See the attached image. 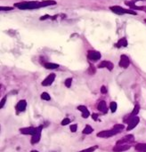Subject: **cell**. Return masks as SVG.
<instances>
[{
	"instance_id": "cell-1",
	"label": "cell",
	"mask_w": 146,
	"mask_h": 152,
	"mask_svg": "<svg viewBox=\"0 0 146 152\" xmlns=\"http://www.w3.org/2000/svg\"><path fill=\"white\" fill-rule=\"evenodd\" d=\"M56 2L54 0H44L41 2L38 1H31V2H21L15 4V7L21 9V10H33V9H38L42 7H46L49 6L55 5Z\"/></svg>"
},
{
	"instance_id": "cell-2",
	"label": "cell",
	"mask_w": 146,
	"mask_h": 152,
	"mask_svg": "<svg viewBox=\"0 0 146 152\" xmlns=\"http://www.w3.org/2000/svg\"><path fill=\"white\" fill-rule=\"evenodd\" d=\"M110 11H112L114 14H118V15H122V14H132V15H136V12H134V10L131 9H125L119 6H113L110 7Z\"/></svg>"
},
{
	"instance_id": "cell-18",
	"label": "cell",
	"mask_w": 146,
	"mask_h": 152,
	"mask_svg": "<svg viewBox=\"0 0 146 152\" xmlns=\"http://www.w3.org/2000/svg\"><path fill=\"white\" fill-rule=\"evenodd\" d=\"M44 66L47 69H55L59 68V65L58 64H56V63H51V62H46V63H44Z\"/></svg>"
},
{
	"instance_id": "cell-16",
	"label": "cell",
	"mask_w": 146,
	"mask_h": 152,
	"mask_svg": "<svg viewBox=\"0 0 146 152\" xmlns=\"http://www.w3.org/2000/svg\"><path fill=\"white\" fill-rule=\"evenodd\" d=\"M97 109H99V111H101L102 113H107L108 109H107V105H106V102L104 101H102L99 102L98 106H97Z\"/></svg>"
},
{
	"instance_id": "cell-22",
	"label": "cell",
	"mask_w": 146,
	"mask_h": 152,
	"mask_svg": "<svg viewBox=\"0 0 146 152\" xmlns=\"http://www.w3.org/2000/svg\"><path fill=\"white\" fill-rule=\"evenodd\" d=\"M98 148V146H93V147H90L88 148H86V149H83L81 151H78V152H94L95 149Z\"/></svg>"
},
{
	"instance_id": "cell-26",
	"label": "cell",
	"mask_w": 146,
	"mask_h": 152,
	"mask_svg": "<svg viewBox=\"0 0 146 152\" xmlns=\"http://www.w3.org/2000/svg\"><path fill=\"white\" fill-rule=\"evenodd\" d=\"M70 118H64L62 121V125H67L68 124H70Z\"/></svg>"
},
{
	"instance_id": "cell-21",
	"label": "cell",
	"mask_w": 146,
	"mask_h": 152,
	"mask_svg": "<svg viewBox=\"0 0 146 152\" xmlns=\"http://www.w3.org/2000/svg\"><path fill=\"white\" fill-rule=\"evenodd\" d=\"M117 103L115 102V101H111L110 103V111L112 112V113H114L116 110H117Z\"/></svg>"
},
{
	"instance_id": "cell-31",
	"label": "cell",
	"mask_w": 146,
	"mask_h": 152,
	"mask_svg": "<svg viewBox=\"0 0 146 152\" xmlns=\"http://www.w3.org/2000/svg\"><path fill=\"white\" fill-rule=\"evenodd\" d=\"M101 92H102V93H107V88H106L105 86H102Z\"/></svg>"
},
{
	"instance_id": "cell-3",
	"label": "cell",
	"mask_w": 146,
	"mask_h": 152,
	"mask_svg": "<svg viewBox=\"0 0 146 152\" xmlns=\"http://www.w3.org/2000/svg\"><path fill=\"white\" fill-rule=\"evenodd\" d=\"M129 117H130V119H129V121L127 122L128 126L126 127V131H130V130H132L133 128H134V127L138 124V123H139V121H140V118H139V117H137V116H130Z\"/></svg>"
},
{
	"instance_id": "cell-29",
	"label": "cell",
	"mask_w": 146,
	"mask_h": 152,
	"mask_svg": "<svg viewBox=\"0 0 146 152\" xmlns=\"http://www.w3.org/2000/svg\"><path fill=\"white\" fill-rule=\"evenodd\" d=\"M77 129H78V125L77 124H71L70 125V131L72 132H77Z\"/></svg>"
},
{
	"instance_id": "cell-19",
	"label": "cell",
	"mask_w": 146,
	"mask_h": 152,
	"mask_svg": "<svg viewBox=\"0 0 146 152\" xmlns=\"http://www.w3.org/2000/svg\"><path fill=\"white\" fill-rule=\"evenodd\" d=\"M93 131H94V129H93L90 125H86V126L84 128V130H83V133H84V134H90V133L93 132Z\"/></svg>"
},
{
	"instance_id": "cell-14",
	"label": "cell",
	"mask_w": 146,
	"mask_h": 152,
	"mask_svg": "<svg viewBox=\"0 0 146 152\" xmlns=\"http://www.w3.org/2000/svg\"><path fill=\"white\" fill-rule=\"evenodd\" d=\"M78 109L82 112V117L83 118H87L89 117L90 113H89V111H88V109H87V108L86 106H83V105L78 106Z\"/></svg>"
},
{
	"instance_id": "cell-28",
	"label": "cell",
	"mask_w": 146,
	"mask_h": 152,
	"mask_svg": "<svg viewBox=\"0 0 146 152\" xmlns=\"http://www.w3.org/2000/svg\"><path fill=\"white\" fill-rule=\"evenodd\" d=\"M13 9H14V7H0V10H1V11H12Z\"/></svg>"
},
{
	"instance_id": "cell-8",
	"label": "cell",
	"mask_w": 146,
	"mask_h": 152,
	"mask_svg": "<svg viewBox=\"0 0 146 152\" xmlns=\"http://www.w3.org/2000/svg\"><path fill=\"white\" fill-rule=\"evenodd\" d=\"M54 79H55V74L52 73V74H50L46 78H45V79H44V81L42 82V85H43V86H48V85H51L54 83Z\"/></svg>"
},
{
	"instance_id": "cell-24",
	"label": "cell",
	"mask_w": 146,
	"mask_h": 152,
	"mask_svg": "<svg viewBox=\"0 0 146 152\" xmlns=\"http://www.w3.org/2000/svg\"><path fill=\"white\" fill-rule=\"evenodd\" d=\"M41 99L42 100H45V101H50L51 100V96L47 93H43L41 94Z\"/></svg>"
},
{
	"instance_id": "cell-13",
	"label": "cell",
	"mask_w": 146,
	"mask_h": 152,
	"mask_svg": "<svg viewBox=\"0 0 146 152\" xmlns=\"http://www.w3.org/2000/svg\"><path fill=\"white\" fill-rule=\"evenodd\" d=\"M26 107H27V102H26V101H25V100H22V101H20L17 103V105H16V109H17V110H18V111H20V112L25 111Z\"/></svg>"
},
{
	"instance_id": "cell-33",
	"label": "cell",
	"mask_w": 146,
	"mask_h": 152,
	"mask_svg": "<svg viewBox=\"0 0 146 152\" xmlns=\"http://www.w3.org/2000/svg\"><path fill=\"white\" fill-rule=\"evenodd\" d=\"M31 152H38V150H32Z\"/></svg>"
},
{
	"instance_id": "cell-11",
	"label": "cell",
	"mask_w": 146,
	"mask_h": 152,
	"mask_svg": "<svg viewBox=\"0 0 146 152\" xmlns=\"http://www.w3.org/2000/svg\"><path fill=\"white\" fill-rule=\"evenodd\" d=\"M133 140H134V135H126L123 139L118 140L117 145H124V144H126L127 142H130V141H133Z\"/></svg>"
},
{
	"instance_id": "cell-5",
	"label": "cell",
	"mask_w": 146,
	"mask_h": 152,
	"mask_svg": "<svg viewBox=\"0 0 146 152\" xmlns=\"http://www.w3.org/2000/svg\"><path fill=\"white\" fill-rule=\"evenodd\" d=\"M102 55L99 52L97 51H94V50H90L87 53V58L91 61V62H97L101 59Z\"/></svg>"
},
{
	"instance_id": "cell-12",
	"label": "cell",
	"mask_w": 146,
	"mask_h": 152,
	"mask_svg": "<svg viewBox=\"0 0 146 152\" xmlns=\"http://www.w3.org/2000/svg\"><path fill=\"white\" fill-rule=\"evenodd\" d=\"M36 130H37V128H34V127H25V128H21L20 129L22 133H23V134H31V135H33L36 132Z\"/></svg>"
},
{
	"instance_id": "cell-7",
	"label": "cell",
	"mask_w": 146,
	"mask_h": 152,
	"mask_svg": "<svg viewBox=\"0 0 146 152\" xmlns=\"http://www.w3.org/2000/svg\"><path fill=\"white\" fill-rule=\"evenodd\" d=\"M129 64H130V60H129V58H128L126 55L122 54V55L120 56L119 67H121V68H123V69H126V68H128Z\"/></svg>"
},
{
	"instance_id": "cell-4",
	"label": "cell",
	"mask_w": 146,
	"mask_h": 152,
	"mask_svg": "<svg viewBox=\"0 0 146 152\" xmlns=\"http://www.w3.org/2000/svg\"><path fill=\"white\" fill-rule=\"evenodd\" d=\"M118 133V132L115 129H112V130H104V131H102L100 132L97 133V136L98 137H101V138H110L115 134Z\"/></svg>"
},
{
	"instance_id": "cell-32",
	"label": "cell",
	"mask_w": 146,
	"mask_h": 152,
	"mask_svg": "<svg viewBox=\"0 0 146 152\" xmlns=\"http://www.w3.org/2000/svg\"><path fill=\"white\" fill-rule=\"evenodd\" d=\"M92 117H93V119L95 120V121L98 120V115H97V114H93V115H92Z\"/></svg>"
},
{
	"instance_id": "cell-6",
	"label": "cell",
	"mask_w": 146,
	"mask_h": 152,
	"mask_svg": "<svg viewBox=\"0 0 146 152\" xmlns=\"http://www.w3.org/2000/svg\"><path fill=\"white\" fill-rule=\"evenodd\" d=\"M42 128H43V126H42V125H41V126H38V127H37L36 132H35V133L32 135V138H31V143H32V144L38 143V142L40 140Z\"/></svg>"
},
{
	"instance_id": "cell-35",
	"label": "cell",
	"mask_w": 146,
	"mask_h": 152,
	"mask_svg": "<svg viewBox=\"0 0 146 152\" xmlns=\"http://www.w3.org/2000/svg\"><path fill=\"white\" fill-rule=\"evenodd\" d=\"M144 22H146V19H145V20H144Z\"/></svg>"
},
{
	"instance_id": "cell-15",
	"label": "cell",
	"mask_w": 146,
	"mask_h": 152,
	"mask_svg": "<svg viewBox=\"0 0 146 152\" xmlns=\"http://www.w3.org/2000/svg\"><path fill=\"white\" fill-rule=\"evenodd\" d=\"M115 46H116L117 48H121V47H126V46H127V40H126V38H120V39L117 42V44L115 45Z\"/></svg>"
},
{
	"instance_id": "cell-20",
	"label": "cell",
	"mask_w": 146,
	"mask_h": 152,
	"mask_svg": "<svg viewBox=\"0 0 146 152\" xmlns=\"http://www.w3.org/2000/svg\"><path fill=\"white\" fill-rule=\"evenodd\" d=\"M139 110H140V105L136 104L134 108V110L131 113V116H137V114L139 113Z\"/></svg>"
},
{
	"instance_id": "cell-10",
	"label": "cell",
	"mask_w": 146,
	"mask_h": 152,
	"mask_svg": "<svg viewBox=\"0 0 146 152\" xmlns=\"http://www.w3.org/2000/svg\"><path fill=\"white\" fill-rule=\"evenodd\" d=\"M131 148V145L128 144H124V145H116L113 148V151L114 152H123L126 151L127 149H129Z\"/></svg>"
},
{
	"instance_id": "cell-17",
	"label": "cell",
	"mask_w": 146,
	"mask_h": 152,
	"mask_svg": "<svg viewBox=\"0 0 146 152\" xmlns=\"http://www.w3.org/2000/svg\"><path fill=\"white\" fill-rule=\"evenodd\" d=\"M135 149L138 152H146V143H137L135 145Z\"/></svg>"
},
{
	"instance_id": "cell-27",
	"label": "cell",
	"mask_w": 146,
	"mask_h": 152,
	"mask_svg": "<svg viewBox=\"0 0 146 152\" xmlns=\"http://www.w3.org/2000/svg\"><path fill=\"white\" fill-rule=\"evenodd\" d=\"M88 72H89L91 75H93V74L95 73V68H94L92 64L90 65V68H89V69H88Z\"/></svg>"
},
{
	"instance_id": "cell-9",
	"label": "cell",
	"mask_w": 146,
	"mask_h": 152,
	"mask_svg": "<svg viewBox=\"0 0 146 152\" xmlns=\"http://www.w3.org/2000/svg\"><path fill=\"white\" fill-rule=\"evenodd\" d=\"M113 67H114L113 63L110 62H109V61H102V62L101 63H99V65H98V68H99V69L106 68V69H109V70H112V69H113Z\"/></svg>"
},
{
	"instance_id": "cell-34",
	"label": "cell",
	"mask_w": 146,
	"mask_h": 152,
	"mask_svg": "<svg viewBox=\"0 0 146 152\" xmlns=\"http://www.w3.org/2000/svg\"><path fill=\"white\" fill-rule=\"evenodd\" d=\"M134 1H143V0H134Z\"/></svg>"
},
{
	"instance_id": "cell-30",
	"label": "cell",
	"mask_w": 146,
	"mask_h": 152,
	"mask_svg": "<svg viewBox=\"0 0 146 152\" xmlns=\"http://www.w3.org/2000/svg\"><path fill=\"white\" fill-rule=\"evenodd\" d=\"M6 101H7V96H5L2 100H1V104H0V108H3L4 107V105H5V103H6Z\"/></svg>"
},
{
	"instance_id": "cell-25",
	"label": "cell",
	"mask_w": 146,
	"mask_h": 152,
	"mask_svg": "<svg viewBox=\"0 0 146 152\" xmlns=\"http://www.w3.org/2000/svg\"><path fill=\"white\" fill-rule=\"evenodd\" d=\"M71 83H72V78H71V77L67 78V79L65 80V85H66V87L70 88V87L71 86Z\"/></svg>"
},
{
	"instance_id": "cell-23",
	"label": "cell",
	"mask_w": 146,
	"mask_h": 152,
	"mask_svg": "<svg viewBox=\"0 0 146 152\" xmlns=\"http://www.w3.org/2000/svg\"><path fill=\"white\" fill-rule=\"evenodd\" d=\"M125 128V126H124V124H115L114 126H113V129H115V130H117L118 132H120L123 129Z\"/></svg>"
}]
</instances>
